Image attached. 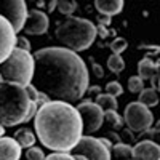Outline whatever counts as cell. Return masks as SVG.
Returning a JSON list of instances; mask_svg holds the SVG:
<instances>
[{
	"mask_svg": "<svg viewBox=\"0 0 160 160\" xmlns=\"http://www.w3.org/2000/svg\"><path fill=\"white\" fill-rule=\"evenodd\" d=\"M32 85L51 101L77 102L90 87L85 61L62 47H47L34 53Z\"/></svg>",
	"mask_w": 160,
	"mask_h": 160,
	"instance_id": "6da1fadb",
	"label": "cell"
},
{
	"mask_svg": "<svg viewBox=\"0 0 160 160\" xmlns=\"http://www.w3.org/2000/svg\"><path fill=\"white\" fill-rule=\"evenodd\" d=\"M34 127L37 138L47 149L69 154L83 136L82 120L69 102L50 101L37 109Z\"/></svg>",
	"mask_w": 160,
	"mask_h": 160,
	"instance_id": "7a4b0ae2",
	"label": "cell"
},
{
	"mask_svg": "<svg viewBox=\"0 0 160 160\" xmlns=\"http://www.w3.org/2000/svg\"><path fill=\"white\" fill-rule=\"evenodd\" d=\"M35 114L37 104L29 99L24 87L0 82V125L16 127L29 122Z\"/></svg>",
	"mask_w": 160,
	"mask_h": 160,
	"instance_id": "3957f363",
	"label": "cell"
},
{
	"mask_svg": "<svg viewBox=\"0 0 160 160\" xmlns=\"http://www.w3.org/2000/svg\"><path fill=\"white\" fill-rule=\"evenodd\" d=\"M96 26L90 19L69 16L64 19L55 31L56 40L62 45V48H68L74 53L83 51L93 45L96 38Z\"/></svg>",
	"mask_w": 160,
	"mask_h": 160,
	"instance_id": "277c9868",
	"label": "cell"
},
{
	"mask_svg": "<svg viewBox=\"0 0 160 160\" xmlns=\"http://www.w3.org/2000/svg\"><path fill=\"white\" fill-rule=\"evenodd\" d=\"M0 75L3 82L28 87L32 83L34 75V56L31 51L13 48L11 55L0 64Z\"/></svg>",
	"mask_w": 160,
	"mask_h": 160,
	"instance_id": "5b68a950",
	"label": "cell"
},
{
	"mask_svg": "<svg viewBox=\"0 0 160 160\" xmlns=\"http://www.w3.org/2000/svg\"><path fill=\"white\" fill-rule=\"evenodd\" d=\"M123 122L131 133H144L152 128L154 115L149 108L142 106L141 102H130L123 112Z\"/></svg>",
	"mask_w": 160,
	"mask_h": 160,
	"instance_id": "8992f818",
	"label": "cell"
},
{
	"mask_svg": "<svg viewBox=\"0 0 160 160\" xmlns=\"http://www.w3.org/2000/svg\"><path fill=\"white\" fill-rule=\"evenodd\" d=\"M77 112L82 120V128L87 133V136H90L91 133H95L101 128L104 122V112L99 106H96L90 98L83 99L82 102H78L77 106Z\"/></svg>",
	"mask_w": 160,
	"mask_h": 160,
	"instance_id": "52a82bcc",
	"label": "cell"
},
{
	"mask_svg": "<svg viewBox=\"0 0 160 160\" xmlns=\"http://www.w3.org/2000/svg\"><path fill=\"white\" fill-rule=\"evenodd\" d=\"M0 16L7 19L15 34L22 31V26L28 16V5L22 0H2L0 2Z\"/></svg>",
	"mask_w": 160,
	"mask_h": 160,
	"instance_id": "ba28073f",
	"label": "cell"
},
{
	"mask_svg": "<svg viewBox=\"0 0 160 160\" xmlns=\"http://www.w3.org/2000/svg\"><path fill=\"white\" fill-rule=\"evenodd\" d=\"M72 151L77 155H83L87 160H111V151L106 149L99 138L82 136Z\"/></svg>",
	"mask_w": 160,
	"mask_h": 160,
	"instance_id": "9c48e42d",
	"label": "cell"
},
{
	"mask_svg": "<svg viewBox=\"0 0 160 160\" xmlns=\"http://www.w3.org/2000/svg\"><path fill=\"white\" fill-rule=\"evenodd\" d=\"M50 19L48 15L42 10H28V16H26L22 31L28 35H42L48 31Z\"/></svg>",
	"mask_w": 160,
	"mask_h": 160,
	"instance_id": "30bf717a",
	"label": "cell"
},
{
	"mask_svg": "<svg viewBox=\"0 0 160 160\" xmlns=\"http://www.w3.org/2000/svg\"><path fill=\"white\" fill-rule=\"evenodd\" d=\"M16 42V34L7 19L0 16V64H2L10 55Z\"/></svg>",
	"mask_w": 160,
	"mask_h": 160,
	"instance_id": "8fae6325",
	"label": "cell"
},
{
	"mask_svg": "<svg viewBox=\"0 0 160 160\" xmlns=\"http://www.w3.org/2000/svg\"><path fill=\"white\" fill-rule=\"evenodd\" d=\"M133 158L135 160H160V146L154 141L142 139L133 148Z\"/></svg>",
	"mask_w": 160,
	"mask_h": 160,
	"instance_id": "7c38bea8",
	"label": "cell"
},
{
	"mask_svg": "<svg viewBox=\"0 0 160 160\" xmlns=\"http://www.w3.org/2000/svg\"><path fill=\"white\" fill-rule=\"evenodd\" d=\"M21 148L19 144L8 136L0 138V160H19Z\"/></svg>",
	"mask_w": 160,
	"mask_h": 160,
	"instance_id": "4fadbf2b",
	"label": "cell"
},
{
	"mask_svg": "<svg viewBox=\"0 0 160 160\" xmlns=\"http://www.w3.org/2000/svg\"><path fill=\"white\" fill-rule=\"evenodd\" d=\"M123 7H125L123 0H96L95 2V8L101 13V16L108 18L118 15L123 10Z\"/></svg>",
	"mask_w": 160,
	"mask_h": 160,
	"instance_id": "5bb4252c",
	"label": "cell"
},
{
	"mask_svg": "<svg viewBox=\"0 0 160 160\" xmlns=\"http://www.w3.org/2000/svg\"><path fill=\"white\" fill-rule=\"evenodd\" d=\"M138 77L142 82L158 77V62L152 61L151 58H142L138 62Z\"/></svg>",
	"mask_w": 160,
	"mask_h": 160,
	"instance_id": "9a60e30c",
	"label": "cell"
},
{
	"mask_svg": "<svg viewBox=\"0 0 160 160\" xmlns=\"http://www.w3.org/2000/svg\"><path fill=\"white\" fill-rule=\"evenodd\" d=\"M13 139L19 144V148L29 149V148H32V146L35 144V139H37V138H35L34 131H32L31 128H19V130L15 133Z\"/></svg>",
	"mask_w": 160,
	"mask_h": 160,
	"instance_id": "2e32d148",
	"label": "cell"
},
{
	"mask_svg": "<svg viewBox=\"0 0 160 160\" xmlns=\"http://www.w3.org/2000/svg\"><path fill=\"white\" fill-rule=\"evenodd\" d=\"M111 152L117 160H131L133 158V146L125 144V142H117L112 146Z\"/></svg>",
	"mask_w": 160,
	"mask_h": 160,
	"instance_id": "e0dca14e",
	"label": "cell"
},
{
	"mask_svg": "<svg viewBox=\"0 0 160 160\" xmlns=\"http://www.w3.org/2000/svg\"><path fill=\"white\" fill-rule=\"evenodd\" d=\"M138 102H141L146 108H154V106L158 104V95H157V90L154 88H144L141 93H139V99Z\"/></svg>",
	"mask_w": 160,
	"mask_h": 160,
	"instance_id": "ac0fdd59",
	"label": "cell"
},
{
	"mask_svg": "<svg viewBox=\"0 0 160 160\" xmlns=\"http://www.w3.org/2000/svg\"><path fill=\"white\" fill-rule=\"evenodd\" d=\"M95 102L96 106H99V108L102 109V112L106 111H117V99L109 96V95H106V93H99V95L95 98Z\"/></svg>",
	"mask_w": 160,
	"mask_h": 160,
	"instance_id": "d6986e66",
	"label": "cell"
},
{
	"mask_svg": "<svg viewBox=\"0 0 160 160\" xmlns=\"http://www.w3.org/2000/svg\"><path fill=\"white\" fill-rule=\"evenodd\" d=\"M104 120L111 125L112 131H118V130H122L123 120H122V117L118 115V112H117V111H106V112H104Z\"/></svg>",
	"mask_w": 160,
	"mask_h": 160,
	"instance_id": "ffe728a7",
	"label": "cell"
},
{
	"mask_svg": "<svg viewBox=\"0 0 160 160\" xmlns=\"http://www.w3.org/2000/svg\"><path fill=\"white\" fill-rule=\"evenodd\" d=\"M108 68L114 74H120V72H122L125 69V61H123L122 55H111L108 58Z\"/></svg>",
	"mask_w": 160,
	"mask_h": 160,
	"instance_id": "44dd1931",
	"label": "cell"
},
{
	"mask_svg": "<svg viewBox=\"0 0 160 160\" xmlns=\"http://www.w3.org/2000/svg\"><path fill=\"white\" fill-rule=\"evenodd\" d=\"M56 8H58V11L61 13V15L71 16L77 8V3L71 2V0H59V2H56Z\"/></svg>",
	"mask_w": 160,
	"mask_h": 160,
	"instance_id": "7402d4cb",
	"label": "cell"
},
{
	"mask_svg": "<svg viewBox=\"0 0 160 160\" xmlns=\"http://www.w3.org/2000/svg\"><path fill=\"white\" fill-rule=\"evenodd\" d=\"M109 48L112 50V55H122V53L128 48V42L125 38H122V37H117V38H114L111 42Z\"/></svg>",
	"mask_w": 160,
	"mask_h": 160,
	"instance_id": "603a6c76",
	"label": "cell"
},
{
	"mask_svg": "<svg viewBox=\"0 0 160 160\" xmlns=\"http://www.w3.org/2000/svg\"><path fill=\"white\" fill-rule=\"evenodd\" d=\"M123 93V88H122V83H118L117 80H112L106 85V95H109L112 98H117Z\"/></svg>",
	"mask_w": 160,
	"mask_h": 160,
	"instance_id": "cb8c5ba5",
	"label": "cell"
},
{
	"mask_svg": "<svg viewBox=\"0 0 160 160\" xmlns=\"http://www.w3.org/2000/svg\"><path fill=\"white\" fill-rule=\"evenodd\" d=\"M128 90L131 93H138V95H139V93L144 90V82L138 75H131L128 78Z\"/></svg>",
	"mask_w": 160,
	"mask_h": 160,
	"instance_id": "d4e9b609",
	"label": "cell"
},
{
	"mask_svg": "<svg viewBox=\"0 0 160 160\" xmlns=\"http://www.w3.org/2000/svg\"><path fill=\"white\" fill-rule=\"evenodd\" d=\"M26 157H28V160H45L43 151L40 149V148H35V146H32V148L28 149V152H26Z\"/></svg>",
	"mask_w": 160,
	"mask_h": 160,
	"instance_id": "484cf974",
	"label": "cell"
},
{
	"mask_svg": "<svg viewBox=\"0 0 160 160\" xmlns=\"http://www.w3.org/2000/svg\"><path fill=\"white\" fill-rule=\"evenodd\" d=\"M15 48L22 50V51H31V42L26 37H19L16 35V42H15Z\"/></svg>",
	"mask_w": 160,
	"mask_h": 160,
	"instance_id": "4316f807",
	"label": "cell"
},
{
	"mask_svg": "<svg viewBox=\"0 0 160 160\" xmlns=\"http://www.w3.org/2000/svg\"><path fill=\"white\" fill-rule=\"evenodd\" d=\"M45 160H75V158H74V155L66 154V152H53V154L47 155Z\"/></svg>",
	"mask_w": 160,
	"mask_h": 160,
	"instance_id": "83f0119b",
	"label": "cell"
},
{
	"mask_svg": "<svg viewBox=\"0 0 160 160\" xmlns=\"http://www.w3.org/2000/svg\"><path fill=\"white\" fill-rule=\"evenodd\" d=\"M131 141H135V133H131L128 128H127V130H122V135H120V142L130 144Z\"/></svg>",
	"mask_w": 160,
	"mask_h": 160,
	"instance_id": "f1b7e54d",
	"label": "cell"
},
{
	"mask_svg": "<svg viewBox=\"0 0 160 160\" xmlns=\"http://www.w3.org/2000/svg\"><path fill=\"white\" fill-rule=\"evenodd\" d=\"M50 101H51V99L45 95V93H42V91H38V93H37V101H35L37 109H38V108H42L43 104H47V102H50Z\"/></svg>",
	"mask_w": 160,
	"mask_h": 160,
	"instance_id": "f546056e",
	"label": "cell"
},
{
	"mask_svg": "<svg viewBox=\"0 0 160 160\" xmlns=\"http://www.w3.org/2000/svg\"><path fill=\"white\" fill-rule=\"evenodd\" d=\"M91 71H93V74H95L98 78H102L104 77V71H102V68L99 64H96V62H91Z\"/></svg>",
	"mask_w": 160,
	"mask_h": 160,
	"instance_id": "4dcf8cb0",
	"label": "cell"
},
{
	"mask_svg": "<svg viewBox=\"0 0 160 160\" xmlns=\"http://www.w3.org/2000/svg\"><path fill=\"white\" fill-rule=\"evenodd\" d=\"M106 138H108V139H109L111 142L114 141L115 144H117V142H120V136L117 135V133H115V131H111V133H108V136H106Z\"/></svg>",
	"mask_w": 160,
	"mask_h": 160,
	"instance_id": "1f68e13d",
	"label": "cell"
},
{
	"mask_svg": "<svg viewBox=\"0 0 160 160\" xmlns=\"http://www.w3.org/2000/svg\"><path fill=\"white\" fill-rule=\"evenodd\" d=\"M109 24H111V18H108V16H101L99 18V26L106 28V26H109Z\"/></svg>",
	"mask_w": 160,
	"mask_h": 160,
	"instance_id": "d6a6232c",
	"label": "cell"
},
{
	"mask_svg": "<svg viewBox=\"0 0 160 160\" xmlns=\"http://www.w3.org/2000/svg\"><path fill=\"white\" fill-rule=\"evenodd\" d=\"M87 93H91V95H96V96H98V95H99V93H101V88H99L98 85H96V87H91V88L88 87V90H87Z\"/></svg>",
	"mask_w": 160,
	"mask_h": 160,
	"instance_id": "836d02e7",
	"label": "cell"
},
{
	"mask_svg": "<svg viewBox=\"0 0 160 160\" xmlns=\"http://www.w3.org/2000/svg\"><path fill=\"white\" fill-rule=\"evenodd\" d=\"M56 10V2H50L48 3V11L51 13V11H55Z\"/></svg>",
	"mask_w": 160,
	"mask_h": 160,
	"instance_id": "e575fe53",
	"label": "cell"
},
{
	"mask_svg": "<svg viewBox=\"0 0 160 160\" xmlns=\"http://www.w3.org/2000/svg\"><path fill=\"white\" fill-rule=\"evenodd\" d=\"M74 158H75V160H87L83 155H77V154H74Z\"/></svg>",
	"mask_w": 160,
	"mask_h": 160,
	"instance_id": "d590c367",
	"label": "cell"
},
{
	"mask_svg": "<svg viewBox=\"0 0 160 160\" xmlns=\"http://www.w3.org/2000/svg\"><path fill=\"white\" fill-rule=\"evenodd\" d=\"M3 133H5V127H2V125H0V138L3 136Z\"/></svg>",
	"mask_w": 160,
	"mask_h": 160,
	"instance_id": "8d00e7d4",
	"label": "cell"
},
{
	"mask_svg": "<svg viewBox=\"0 0 160 160\" xmlns=\"http://www.w3.org/2000/svg\"><path fill=\"white\" fill-rule=\"evenodd\" d=\"M0 82H2V75H0Z\"/></svg>",
	"mask_w": 160,
	"mask_h": 160,
	"instance_id": "74e56055",
	"label": "cell"
},
{
	"mask_svg": "<svg viewBox=\"0 0 160 160\" xmlns=\"http://www.w3.org/2000/svg\"><path fill=\"white\" fill-rule=\"evenodd\" d=\"M131 160H135V158H131Z\"/></svg>",
	"mask_w": 160,
	"mask_h": 160,
	"instance_id": "f35d334b",
	"label": "cell"
}]
</instances>
